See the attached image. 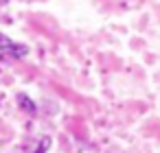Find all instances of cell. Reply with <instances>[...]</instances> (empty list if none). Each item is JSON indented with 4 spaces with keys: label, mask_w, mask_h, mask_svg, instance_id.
<instances>
[{
    "label": "cell",
    "mask_w": 160,
    "mask_h": 153,
    "mask_svg": "<svg viewBox=\"0 0 160 153\" xmlns=\"http://www.w3.org/2000/svg\"><path fill=\"white\" fill-rule=\"evenodd\" d=\"M24 55H27V48H24V46H18V44H13L9 37L0 35V59H9V57L20 59V57H24Z\"/></svg>",
    "instance_id": "1"
},
{
    "label": "cell",
    "mask_w": 160,
    "mask_h": 153,
    "mask_svg": "<svg viewBox=\"0 0 160 153\" xmlns=\"http://www.w3.org/2000/svg\"><path fill=\"white\" fill-rule=\"evenodd\" d=\"M18 103H20V107H22L24 112H29V114H33V112L38 109V105H35L27 94H18Z\"/></svg>",
    "instance_id": "2"
},
{
    "label": "cell",
    "mask_w": 160,
    "mask_h": 153,
    "mask_svg": "<svg viewBox=\"0 0 160 153\" xmlns=\"http://www.w3.org/2000/svg\"><path fill=\"white\" fill-rule=\"evenodd\" d=\"M48 146H51V140H48V138H44V140H42V144H40V149H35L33 153H44Z\"/></svg>",
    "instance_id": "3"
}]
</instances>
